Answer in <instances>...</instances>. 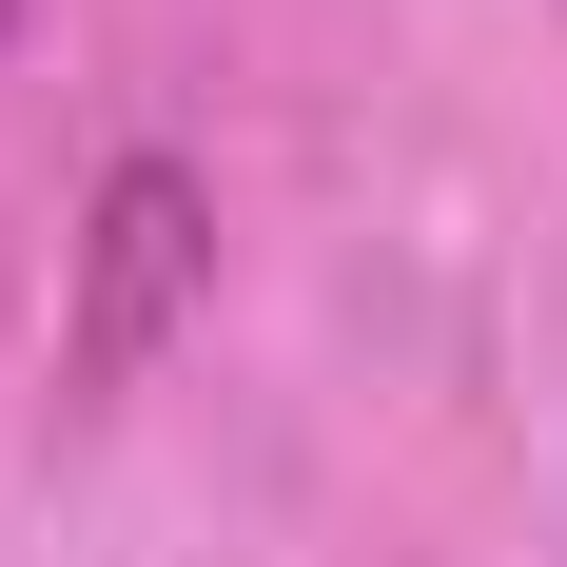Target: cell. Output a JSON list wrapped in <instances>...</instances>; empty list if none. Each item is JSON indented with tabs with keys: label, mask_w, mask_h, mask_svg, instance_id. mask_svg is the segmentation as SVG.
Returning <instances> with one entry per match:
<instances>
[{
	"label": "cell",
	"mask_w": 567,
	"mask_h": 567,
	"mask_svg": "<svg viewBox=\"0 0 567 567\" xmlns=\"http://www.w3.org/2000/svg\"><path fill=\"white\" fill-rule=\"evenodd\" d=\"M196 275H216V196H196V157H117L99 216H79V293H59V392H117V372L196 313Z\"/></svg>",
	"instance_id": "1"
}]
</instances>
